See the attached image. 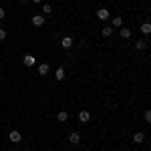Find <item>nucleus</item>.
Segmentation results:
<instances>
[{
    "instance_id": "nucleus-19",
    "label": "nucleus",
    "mask_w": 151,
    "mask_h": 151,
    "mask_svg": "<svg viewBox=\"0 0 151 151\" xmlns=\"http://www.w3.org/2000/svg\"><path fill=\"white\" fill-rule=\"evenodd\" d=\"M145 121H147V123L151 121V111H145Z\"/></svg>"
},
{
    "instance_id": "nucleus-3",
    "label": "nucleus",
    "mask_w": 151,
    "mask_h": 151,
    "mask_svg": "<svg viewBox=\"0 0 151 151\" xmlns=\"http://www.w3.org/2000/svg\"><path fill=\"white\" fill-rule=\"evenodd\" d=\"M109 16H111V12L107 10V8H99V10H97V18H99V20H107Z\"/></svg>"
},
{
    "instance_id": "nucleus-20",
    "label": "nucleus",
    "mask_w": 151,
    "mask_h": 151,
    "mask_svg": "<svg viewBox=\"0 0 151 151\" xmlns=\"http://www.w3.org/2000/svg\"><path fill=\"white\" fill-rule=\"evenodd\" d=\"M4 16H6V10H4V8H0V20H2Z\"/></svg>"
},
{
    "instance_id": "nucleus-18",
    "label": "nucleus",
    "mask_w": 151,
    "mask_h": 151,
    "mask_svg": "<svg viewBox=\"0 0 151 151\" xmlns=\"http://www.w3.org/2000/svg\"><path fill=\"white\" fill-rule=\"evenodd\" d=\"M6 36H8V30L6 28H0V40H4Z\"/></svg>"
},
{
    "instance_id": "nucleus-8",
    "label": "nucleus",
    "mask_w": 151,
    "mask_h": 151,
    "mask_svg": "<svg viewBox=\"0 0 151 151\" xmlns=\"http://www.w3.org/2000/svg\"><path fill=\"white\" fill-rule=\"evenodd\" d=\"M48 70H50V67H48L47 63H42V65L38 67V75H40V77H45V75H48Z\"/></svg>"
},
{
    "instance_id": "nucleus-14",
    "label": "nucleus",
    "mask_w": 151,
    "mask_h": 151,
    "mask_svg": "<svg viewBox=\"0 0 151 151\" xmlns=\"http://www.w3.org/2000/svg\"><path fill=\"white\" fill-rule=\"evenodd\" d=\"M119 35H121V38H131V30L129 28H119Z\"/></svg>"
},
{
    "instance_id": "nucleus-4",
    "label": "nucleus",
    "mask_w": 151,
    "mask_h": 151,
    "mask_svg": "<svg viewBox=\"0 0 151 151\" xmlns=\"http://www.w3.org/2000/svg\"><path fill=\"white\" fill-rule=\"evenodd\" d=\"M32 24L35 26H45V14H35L32 16Z\"/></svg>"
},
{
    "instance_id": "nucleus-10",
    "label": "nucleus",
    "mask_w": 151,
    "mask_h": 151,
    "mask_svg": "<svg viewBox=\"0 0 151 151\" xmlns=\"http://www.w3.org/2000/svg\"><path fill=\"white\" fill-rule=\"evenodd\" d=\"M111 22H113V28H121V26H123V18H121V16H113Z\"/></svg>"
},
{
    "instance_id": "nucleus-6",
    "label": "nucleus",
    "mask_w": 151,
    "mask_h": 151,
    "mask_svg": "<svg viewBox=\"0 0 151 151\" xmlns=\"http://www.w3.org/2000/svg\"><path fill=\"white\" fill-rule=\"evenodd\" d=\"M69 141H70V143H73V145H77V143L81 141V135H79L77 131H73V133H70V135H69Z\"/></svg>"
},
{
    "instance_id": "nucleus-2",
    "label": "nucleus",
    "mask_w": 151,
    "mask_h": 151,
    "mask_svg": "<svg viewBox=\"0 0 151 151\" xmlns=\"http://www.w3.org/2000/svg\"><path fill=\"white\" fill-rule=\"evenodd\" d=\"M73 45H75L73 36H63V38H60V47H63V48H70Z\"/></svg>"
},
{
    "instance_id": "nucleus-12",
    "label": "nucleus",
    "mask_w": 151,
    "mask_h": 151,
    "mask_svg": "<svg viewBox=\"0 0 151 151\" xmlns=\"http://www.w3.org/2000/svg\"><path fill=\"white\" fill-rule=\"evenodd\" d=\"M139 30L143 32V35H149V32H151V24H149V22H143V24L139 26Z\"/></svg>"
},
{
    "instance_id": "nucleus-11",
    "label": "nucleus",
    "mask_w": 151,
    "mask_h": 151,
    "mask_svg": "<svg viewBox=\"0 0 151 151\" xmlns=\"http://www.w3.org/2000/svg\"><path fill=\"white\" fill-rule=\"evenodd\" d=\"M101 35H103L105 38L111 36V35H113V26H103V28H101Z\"/></svg>"
},
{
    "instance_id": "nucleus-17",
    "label": "nucleus",
    "mask_w": 151,
    "mask_h": 151,
    "mask_svg": "<svg viewBox=\"0 0 151 151\" xmlns=\"http://www.w3.org/2000/svg\"><path fill=\"white\" fill-rule=\"evenodd\" d=\"M52 12V6L50 4H42V14H50Z\"/></svg>"
},
{
    "instance_id": "nucleus-9",
    "label": "nucleus",
    "mask_w": 151,
    "mask_h": 151,
    "mask_svg": "<svg viewBox=\"0 0 151 151\" xmlns=\"http://www.w3.org/2000/svg\"><path fill=\"white\" fill-rule=\"evenodd\" d=\"M89 119H91V113H89V111H81V113H79V121H81V123H87Z\"/></svg>"
},
{
    "instance_id": "nucleus-22",
    "label": "nucleus",
    "mask_w": 151,
    "mask_h": 151,
    "mask_svg": "<svg viewBox=\"0 0 151 151\" xmlns=\"http://www.w3.org/2000/svg\"><path fill=\"white\" fill-rule=\"evenodd\" d=\"M18 2H26V0H18Z\"/></svg>"
},
{
    "instance_id": "nucleus-5",
    "label": "nucleus",
    "mask_w": 151,
    "mask_h": 151,
    "mask_svg": "<svg viewBox=\"0 0 151 151\" xmlns=\"http://www.w3.org/2000/svg\"><path fill=\"white\" fill-rule=\"evenodd\" d=\"M22 63H24V65H26V67H35V65H36V58L32 57V55H24Z\"/></svg>"
},
{
    "instance_id": "nucleus-13",
    "label": "nucleus",
    "mask_w": 151,
    "mask_h": 151,
    "mask_svg": "<svg viewBox=\"0 0 151 151\" xmlns=\"http://www.w3.org/2000/svg\"><path fill=\"white\" fill-rule=\"evenodd\" d=\"M57 119H58V121H60V123H65V121L69 119V113H67V111H58Z\"/></svg>"
},
{
    "instance_id": "nucleus-7",
    "label": "nucleus",
    "mask_w": 151,
    "mask_h": 151,
    "mask_svg": "<svg viewBox=\"0 0 151 151\" xmlns=\"http://www.w3.org/2000/svg\"><path fill=\"white\" fill-rule=\"evenodd\" d=\"M55 79H57V81H65V69H63V67H58V69L55 70Z\"/></svg>"
},
{
    "instance_id": "nucleus-1",
    "label": "nucleus",
    "mask_w": 151,
    "mask_h": 151,
    "mask_svg": "<svg viewBox=\"0 0 151 151\" xmlns=\"http://www.w3.org/2000/svg\"><path fill=\"white\" fill-rule=\"evenodd\" d=\"M8 139H10V143H20L22 141V135H20V131H10L8 133Z\"/></svg>"
},
{
    "instance_id": "nucleus-15",
    "label": "nucleus",
    "mask_w": 151,
    "mask_h": 151,
    "mask_svg": "<svg viewBox=\"0 0 151 151\" xmlns=\"http://www.w3.org/2000/svg\"><path fill=\"white\" fill-rule=\"evenodd\" d=\"M143 139H145V135H143V133H135V135H133V141H135V143H137V145H139V143H143Z\"/></svg>"
},
{
    "instance_id": "nucleus-21",
    "label": "nucleus",
    "mask_w": 151,
    "mask_h": 151,
    "mask_svg": "<svg viewBox=\"0 0 151 151\" xmlns=\"http://www.w3.org/2000/svg\"><path fill=\"white\" fill-rule=\"evenodd\" d=\"M32 2H35V4H40V2H42V0H32Z\"/></svg>"
},
{
    "instance_id": "nucleus-16",
    "label": "nucleus",
    "mask_w": 151,
    "mask_h": 151,
    "mask_svg": "<svg viewBox=\"0 0 151 151\" xmlns=\"http://www.w3.org/2000/svg\"><path fill=\"white\" fill-rule=\"evenodd\" d=\"M145 47H147V40H137L135 42V50H143Z\"/></svg>"
}]
</instances>
